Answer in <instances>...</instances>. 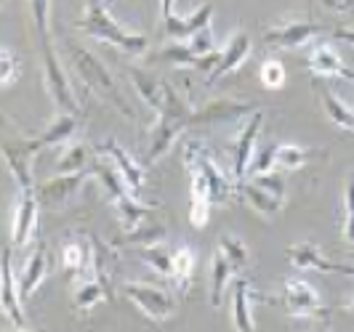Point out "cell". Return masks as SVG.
Returning <instances> with one entry per match:
<instances>
[{
    "instance_id": "1",
    "label": "cell",
    "mask_w": 354,
    "mask_h": 332,
    "mask_svg": "<svg viewBox=\"0 0 354 332\" xmlns=\"http://www.w3.org/2000/svg\"><path fill=\"white\" fill-rule=\"evenodd\" d=\"M77 27H80L83 32H88L91 37H96V40H102V43H109V46L131 53V56H144L147 48H149L147 35L128 32L125 27H120V24L112 19V14L106 11L104 0H88L86 17L77 21Z\"/></svg>"
},
{
    "instance_id": "2",
    "label": "cell",
    "mask_w": 354,
    "mask_h": 332,
    "mask_svg": "<svg viewBox=\"0 0 354 332\" xmlns=\"http://www.w3.org/2000/svg\"><path fill=\"white\" fill-rule=\"evenodd\" d=\"M67 56H70V64L72 70H75V75L83 80V86L88 88V90H93V93H99V96H104L106 101L118 106L128 120H133V109L123 99V93H120L118 83H115V77L109 75V70L88 48H83L77 43H67Z\"/></svg>"
},
{
    "instance_id": "3",
    "label": "cell",
    "mask_w": 354,
    "mask_h": 332,
    "mask_svg": "<svg viewBox=\"0 0 354 332\" xmlns=\"http://www.w3.org/2000/svg\"><path fill=\"white\" fill-rule=\"evenodd\" d=\"M184 165L187 168H197L200 173L205 175V181L211 186L213 205H224L232 194L237 192V181L230 178L218 168V162L211 157V152L200 141H187V146H184Z\"/></svg>"
},
{
    "instance_id": "4",
    "label": "cell",
    "mask_w": 354,
    "mask_h": 332,
    "mask_svg": "<svg viewBox=\"0 0 354 332\" xmlns=\"http://www.w3.org/2000/svg\"><path fill=\"white\" fill-rule=\"evenodd\" d=\"M43 75H46V88L51 93L56 109L67 112V115H77L80 106H77V99H75V90H72L70 80H67V75H64L56 53H53L51 40H43Z\"/></svg>"
},
{
    "instance_id": "5",
    "label": "cell",
    "mask_w": 354,
    "mask_h": 332,
    "mask_svg": "<svg viewBox=\"0 0 354 332\" xmlns=\"http://www.w3.org/2000/svg\"><path fill=\"white\" fill-rule=\"evenodd\" d=\"M123 293L136 309H142L144 316H149V319H155V322H162V319H168V316L176 311L174 295H171L168 290H162V287H155V284L125 282Z\"/></svg>"
},
{
    "instance_id": "6",
    "label": "cell",
    "mask_w": 354,
    "mask_h": 332,
    "mask_svg": "<svg viewBox=\"0 0 354 332\" xmlns=\"http://www.w3.org/2000/svg\"><path fill=\"white\" fill-rule=\"evenodd\" d=\"M285 311L290 316H301V319H317L328 322V309L319 300L317 290L304 280H285Z\"/></svg>"
},
{
    "instance_id": "7",
    "label": "cell",
    "mask_w": 354,
    "mask_h": 332,
    "mask_svg": "<svg viewBox=\"0 0 354 332\" xmlns=\"http://www.w3.org/2000/svg\"><path fill=\"white\" fill-rule=\"evenodd\" d=\"M91 178V170H80V173H56L53 178L43 181L37 186V199L46 208H64L75 194L80 192V186Z\"/></svg>"
},
{
    "instance_id": "8",
    "label": "cell",
    "mask_w": 354,
    "mask_h": 332,
    "mask_svg": "<svg viewBox=\"0 0 354 332\" xmlns=\"http://www.w3.org/2000/svg\"><path fill=\"white\" fill-rule=\"evenodd\" d=\"M11 247H3V263H0V306L3 314L14 322L17 330H27V319L21 311V293H19V280H14V266H11Z\"/></svg>"
},
{
    "instance_id": "9",
    "label": "cell",
    "mask_w": 354,
    "mask_h": 332,
    "mask_svg": "<svg viewBox=\"0 0 354 332\" xmlns=\"http://www.w3.org/2000/svg\"><path fill=\"white\" fill-rule=\"evenodd\" d=\"M261 123H264V115L261 112H253L240 136L234 141V149H232V178L240 184L245 181V173H248V165L253 159V149H256V139H259V130H261Z\"/></svg>"
},
{
    "instance_id": "10",
    "label": "cell",
    "mask_w": 354,
    "mask_h": 332,
    "mask_svg": "<svg viewBox=\"0 0 354 332\" xmlns=\"http://www.w3.org/2000/svg\"><path fill=\"white\" fill-rule=\"evenodd\" d=\"M253 112H259V106L250 101H240V99H213L200 109H192L189 125L200 123H227V120H240V117H250Z\"/></svg>"
},
{
    "instance_id": "11",
    "label": "cell",
    "mask_w": 354,
    "mask_h": 332,
    "mask_svg": "<svg viewBox=\"0 0 354 332\" xmlns=\"http://www.w3.org/2000/svg\"><path fill=\"white\" fill-rule=\"evenodd\" d=\"M325 27L317 21H306V19H296V21H285L280 27L264 32V43L272 48H301L315 35H319Z\"/></svg>"
},
{
    "instance_id": "12",
    "label": "cell",
    "mask_w": 354,
    "mask_h": 332,
    "mask_svg": "<svg viewBox=\"0 0 354 332\" xmlns=\"http://www.w3.org/2000/svg\"><path fill=\"white\" fill-rule=\"evenodd\" d=\"M288 258L296 268L301 271H322V274H344V277H354V266L346 263L328 261L317 245L312 242H299V245L288 247Z\"/></svg>"
},
{
    "instance_id": "13",
    "label": "cell",
    "mask_w": 354,
    "mask_h": 332,
    "mask_svg": "<svg viewBox=\"0 0 354 332\" xmlns=\"http://www.w3.org/2000/svg\"><path fill=\"white\" fill-rule=\"evenodd\" d=\"M37 192H19V202L14 210V224H11V245L24 247L32 242L37 231Z\"/></svg>"
},
{
    "instance_id": "14",
    "label": "cell",
    "mask_w": 354,
    "mask_h": 332,
    "mask_svg": "<svg viewBox=\"0 0 354 332\" xmlns=\"http://www.w3.org/2000/svg\"><path fill=\"white\" fill-rule=\"evenodd\" d=\"M32 149H30V141H21V144H3V157H6V165L17 181L19 192H32L37 189L35 178H32Z\"/></svg>"
},
{
    "instance_id": "15",
    "label": "cell",
    "mask_w": 354,
    "mask_h": 332,
    "mask_svg": "<svg viewBox=\"0 0 354 332\" xmlns=\"http://www.w3.org/2000/svg\"><path fill=\"white\" fill-rule=\"evenodd\" d=\"M99 155H106V157L115 162V168L123 173L125 178V184H128V189L133 194H139L144 189V170H142V165L136 162V159L131 157L128 152H125L123 146L118 144L115 139H106L99 149H96Z\"/></svg>"
},
{
    "instance_id": "16",
    "label": "cell",
    "mask_w": 354,
    "mask_h": 332,
    "mask_svg": "<svg viewBox=\"0 0 354 332\" xmlns=\"http://www.w3.org/2000/svg\"><path fill=\"white\" fill-rule=\"evenodd\" d=\"M309 70L315 75H322V77H344V80H354V70H349L344 64V59L338 56V51L328 43H319L309 51V59H306Z\"/></svg>"
},
{
    "instance_id": "17",
    "label": "cell",
    "mask_w": 354,
    "mask_h": 332,
    "mask_svg": "<svg viewBox=\"0 0 354 332\" xmlns=\"http://www.w3.org/2000/svg\"><path fill=\"white\" fill-rule=\"evenodd\" d=\"M48 268H51V255L46 245H37V250L27 258L21 274H19V293H21V300L30 297L40 287V282L48 277Z\"/></svg>"
},
{
    "instance_id": "18",
    "label": "cell",
    "mask_w": 354,
    "mask_h": 332,
    "mask_svg": "<svg viewBox=\"0 0 354 332\" xmlns=\"http://www.w3.org/2000/svg\"><path fill=\"white\" fill-rule=\"evenodd\" d=\"M77 115H67V112H59L56 115V120H53L37 139L30 141V149L32 152H40V149H46V146H62V144H67V141L77 133Z\"/></svg>"
},
{
    "instance_id": "19",
    "label": "cell",
    "mask_w": 354,
    "mask_h": 332,
    "mask_svg": "<svg viewBox=\"0 0 354 332\" xmlns=\"http://www.w3.org/2000/svg\"><path fill=\"white\" fill-rule=\"evenodd\" d=\"M250 56V37L245 32H234L232 40L227 43V48L221 51V59H218V64H216V70L208 75V86L216 83V80H221L224 75H230L234 72L245 59Z\"/></svg>"
},
{
    "instance_id": "20",
    "label": "cell",
    "mask_w": 354,
    "mask_h": 332,
    "mask_svg": "<svg viewBox=\"0 0 354 332\" xmlns=\"http://www.w3.org/2000/svg\"><path fill=\"white\" fill-rule=\"evenodd\" d=\"M211 19H213V6L205 3V6L197 8L195 14H189V17H171L165 19L162 24H165V35L168 37H174V40H189L203 27H211Z\"/></svg>"
},
{
    "instance_id": "21",
    "label": "cell",
    "mask_w": 354,
    "mask_h": 332,
    "mask_svg": "<svg viewBox=\"0 0 354 332\" xmlns=\"http://www.w3.org/2000/svg\"><path fill=\"white\" fill-rule=\"evenodd\" d=\"M128 77H131V83L136 88V93L142 96L144 104L160 115L165 109V88H168V83L158 80V77H149V75H144L139 70H128Z\"/></svg>"
},
{
    "instance_id": "22",
    "label": "cell",
    "mask_w": 354,
    "mask_h": 332,
    "mask_svg": "<svg viewBox=\"0 0 354 332\" xmlns=\"http://www.w3.org/2000/svg\"><path fill=\"white\" fill-rule=\"evenodd\" d=\"M99 300H112L109 295V290L104 287V282L99 280V277H83V280L75 284V293H72V303H75V309L77 311H91Z\"/></svg>"
},
{
    "instance_id": "23",
    "label": "cell",
    "mask_w": 354,
    "mask_h": 332,
    "mask_svg": "<svg viewBox=\"0 0 354 332\" xmlns=\"http://www.w3.org/2000/svg\"><path fill=\"white\" fill-rule=\"evenodd\" d=\"M237 192L243 194V197L248 199L250 208L256 210V213H261V215H277L285 205L283 199H277L274 194H269L266 189H261L259 184H253V181H248V184L240 181V184H237Z\"/></svg>"
},
{
    "instance_id": "24",
    "label": "cell",
    "mask_w": 354,
    "mask_h": 332,
    "mask_svg": "<svg viewBox=\"0 0 354 332\" xmlns=\"http://www.w3.org/2000/svg\"><path fill=\"white\" fill-rule=\"evenodd\" d=\"M115 210H118V218H120V226L125 231H131V228H136L139 224H144L155 208L152 205H142L139 199H136V194H125L120 199H115Z\"/></svg>"
},
{
    "instance_id": "25",
    "label": "cell",
    "mask_w": 354,
    "mask_h": 332,
    "mask_svg": "<svg viewBox=\"0 0 354 332\" xmlns=\"http://www.w3.org/2000/svg\"><path fill=\"white\" fill-rule=\"evenodd\" d=\"M250 297H253V290L245 280L234 282V295H232V306H234V327L243 332L256 330V322H253V314H250Z\"/></svg>"
},
{
    "instance_id": "26",
    "label": "cell",
    "mask_w": 354,
    "mask_h": 332,
    "mask_svg": "<svg viewBox=\"0 0 354 332\" xmlns=\"http://www.w3.org/2000/svg\"><path fill=\"white\" fill-rule=\"evenodd\" d=\"M59 255H62L64 271H70V274H86V268L91 266V240L88 245L80 242V240H70V242L62 245Z\"/></svg>"
},
{
    "instance_id": "27",
    "label": "cell",
    "mask_w": 354,
    "mask_h": 332,
    "mask_svg": "<svg viewBox=\"0 0 354 332\" xmlns=\"http://www.w3.org/2000/svg\"><path fill=\"white\" fill-rule=\"evenodd\" d=\"M237 268L232 266V261L216 247V253H213V287H211V303L213 309H218L221 306V297H224V290H227V282L232 280V274H234Z\"/></svg>"
},
{
    "instance_id": "28",
    "label": "cell",
    "mask_w": 354,
    "mask_h": 332,
    "mask_svg": "<svg viewBox=\"0 0 354 332\" xmlns=\"http://www.w3.org/2000/svg\"><path fill=\"white\" fill-rule=\"evenodd\" d=\"M165 240V228L160 226V224H139L136 228H131V231H125L123 237H118L115 240V247L120 245H136V247H149V245H158Z\"/></svg>"
},
{
    "instance_id": "29",
    "label": "cell",
    "mask_w": 354,
    "mask_h": 332,
    "mask_svg": "<svg viewBox=\"0 0 354 332\" xmlns=\"http://www.w3.org/2000/svg\"><path fill=\"white\" fill-rule=\"evenodd\" d=\"M91 162V152L86 144L75 141V144H67V149L62 152V157L56 162V173H80V170H88Z\"/></svg>"
},
{
    "instance_id": "30",
    "label": "cell",
    "mask_w": 354,
    "mask_h": 332,
    "mask_svg": "<svg viewBox=\"0 0 354 332\" xmlns=\"http://www.w3.org/2000/svg\"><path fill=\"white\" fill-rule=\"evenodd\" d=\"M319 99H322V106H325V115L338 125V128H344V130H352L354 133V112L349 106L344 104L338 96H333L330 90H319Z\"/></svg>"
},
{
    "instance_id": "31",
    "label": "cell",
    "mask_w": 354,
    "mask_h": 332,
    "mask_svg": "<svg viewBox=\"0 0 354 332\" xmlns=\"http://www.w3.org/2000/svg\"><path fill=\"white\" fill-rule=\"evenodd\" d=\"M192 274H195V253L189 247H176L174 250V277L171 280L176 282V287L181 293H187L189 282H192Z\"/></svg>"
},
{
    "instance_id": "32",
    "label": "cell",
    "mask_w": 354,
    "mask_h": 332,
    "mask_svg": "<svg viewBox=\"0 0 354 332\" xmlns=\"http://www.w3.org/2000/svg\"><path fill=\"white\" fill-rule=\"evenodd\" d=\"M142 258L147 261L149 268H155V271L162 274L165 280H171V277H174V250H168L162 242L142 247Z\"/></svg>"
},
{
    "instance_id": "33",
    "label": "cell",
    "mask_w": 354,
    "mask_h": 332,
    "mask_svg": "<svg viewBox=\"0 0 354 332\" xmlns=\"http://www.w3.org/2000/svg\"><path fill=\"white\" fill-rule=\"evenodd\" d=\"M306 159H309V149H304L299 144H277L274 146V165L283 170H299Z\"/></svg>"
},
{
    "instance_id": "34",
    "label": "cell",
    "mask_w": 354,
    "mask_h": 332,
    "mask_svg": "<svg viewBox=\"0 0 354 332\" xmlns=\"http://www.w3.org/2000/svg\"><path fill=\"white\" fill-rule=\"evenodd\" d=\"M218 250L227 255L232 261V266L237 268V271H243L245 266H248L250 255H248V247L243 245L237 237H232V234H224V237H218Z\"/></svg>"
},
{
    "instance_id": "35",
    "label": "cell",
    "mask_w": 354,
    "mask_h": 332,
    "mask_svg": "<svg viewBox=\"0 0 354 332\" xmlns=\"http://www.w3.org/2000/svg\"><path fill=\"white\" fill-rule=\"evenodd\" d=\"M160 61H168V64H176V67H192L195 70L197 61H200V56L189 51V46L187 43H176V46H168V48H162L158 53Z\"/></svg>"
},
{
    "instance_id": "36",
    "label": "cell",
    "mask_w": 354,
    "mask_h": 332,
    "mask_svg": "<svg viewBox=\"0 0 354 332\" xmlns=\"http://www.w3.org/2000/svg\"><path fill=\"white\" fill-rule=\"evenodd\" d=\"M19 70H21V59H19L17 51H11L8 46H3L0 51V86L8 88L14 80L19 77Z\"/></svg>"
},
{
    "instance_id": "37",
    "label": "cell",
    "mask_w": 354,
    "mask_h": 332,
    "mask_svg": "<svg viewBox=\"0 0 354 332\" xmlns=\"http://www.w3.org/2000/svg\"><path fill=\"white\" fill-rule=\"evenodd\" d=\"M259 75H261V83H264V88H272V90H274V88H283L285 77H288V75H285V67L277 61V59H269V61H264Z\"/></svg>"
},
{
    "instance_id": "38",
    "label": "cell",
    "mask_w": 354,
    "mask_h": 332,
    "mask_svg": "<svg viewBox=\"0 0 354 332\" xmlns=\"http://www.w3.org/2000/svg\"><path fill=\"white\" fill-rule=\"evenodd\" d=\"M253 184H259L261 189H266L269 194H274L277 199L285 202V178L280 173H274V170H269V173H256L253 175Z\"/></svg>"
},
{
    "instance_id": "39",
    "label": "cell",
    "mask_w": 354,
    "mask_h": 332,
    "mask_svg": "<svg viewBox=\"0 0 354 332\" xmlns=\"http://www.w3.org/2000/svg\"><path fill=\"white\" fill-rule=\"evenodd\" d=\"M344 237L354 245V178H349L344 194Z\"/></svg>"
},
{
    "instance_id": "40",
    "label": "cell",
    "mask_w": 354,
    "mask_h": 332,
    "mask_svg": "<svg viewBox=\"0 0 354 332\" xmlns=\"http://www.w3.org/2000/svg\"><path fill=\"white\" fill-rule=\"evenodd\" d=\"M187 46H189V51L195 53V56H205V53H213L216 51V43H213V30L211 27H203L200 32L187 40Z\"/></svg>"
},
{
    "instance_id": "41",
    "label": "cell",
    "mask_w": 354,
    "mask_h": 332,
    "mask_svg": "<svg viewBox=\"0 0 354 332\" xmlns=\"http://www.w3.org/2000/svg\"><path fill=\"white\" fill-rule=\"evenodd\" d=\"M48 8H51V0H30V11L35 19L40 40H48Z\"/></svg>"
},
{
    "instance_id": "42",
    "label": "cell",
    "mask_w": 354,
    "mask_h": 332,
    "mask_svg": "<svg viewBox=\"0 0 354 332\" xmlns=\"http://www.w3.org/2000/svg\"><path fill=\"white\" fill-rule=\"evenodd\" d=\"M274 168V146H266L259 152V157L253 159V165H250V173H269Z\"/></svg>"
},
{
    "instance_id": "43",
    "label": "cell",
    "mask_w": 354,
    "mask_h": 332,
    "mask_svg": "<svg viewBox=\"0 0 354 332\" xmlns=\"http://www.w3.org/2000/svg\"><path fill=\"white\" fill-rule=\"evenodd\" d=\"M322 6L333 14H354V0H322Z\"/></svg>"
},
{
    "instance_id": "44",
    "label": "cell",
    "mask_w": 354,
    "mask_h": 332,
    "mask_svg": "<svg viewBox=\"0 0 354 332\" xmlns=\"http://www.w3.org/2000/svg\"><path fill=\"white\" fill-rule=\"evenodd\" d=\"M160 17H162V21L176 17V0H160Z\"/></svg>"
},
{
    "instance_id": "45",
    "label": "cell",
    "mask_w": 354,
    "mask_h": 332,
    "mask_svg": "<svg viewBox=\"0 0 354 332\" xmlns=\"http://www.w3.org/2000/svg\"><path fill=\"white\" fill-rule=\"evenodd\" d=\"M333 37H336V40H344V43H349V46H354V30H346V27L333 30Z\"/></svg>"
},
{
    "instance_id": "46",
    "label": "cell",
    "mask_w": 354,
    "mask_h": 332,
    "mask_svg": "<svg viewBox=\"0 0 354 332\" xmlns=\"http://www.w3.org/2000/svg\"><path fill=\"white\" fill-rule=\"evenodd\" d=\"M346 309H349V311H354V300H352V303H349V306H346Z\"/></svg>"
},
{
    "instance_id": "47",
    "label": "cell",
    "mask_w": 354,
    "mask_h": 332,
    "mask_svg": "<svg viewBox=\"0 0 354 332\" xmlns=\"http://www.w3.org/2000/svg\"><path fill=\"white\" fill-rule=\"evenodd\" d=\"M352 112H354V106H352Z\"/></svg>"
}]
</instances>
